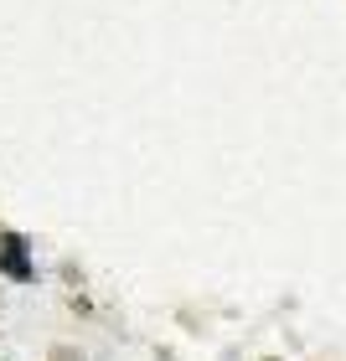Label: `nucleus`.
I'll use <instances>...</instances> for the list:
<instances>
[{"label":"nucleus","mask_w":346,"mask_h":361,"mask_svg":"<svg viewBox=\"0 0 346 361\" xmlns=\"http://www.w3.org/2000/svg\"><path fill=\"white\" fill-rule=\"evenodd\" d=\"M16 253H21V238H11L6 243V253H0V264H6L16 279H31V269H26V258H16Z\"/></svg>","instance_id":"nucleus-1"}]
</instances>
